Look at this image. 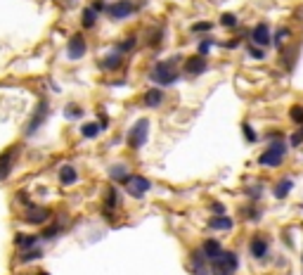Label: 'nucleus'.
I'll return each mask as SVG.
<instances>
[{
	"label": "nucleus",
	"mask_w": 303,
	"mask_h": 275,
	"mask_svg": "<svg viewBox=\"0 0 303 275\" xmlns=\"http://www.w3.org/2000/svg\"><path fill=\"white\" fill-rule=\"evenodd\" d=\"M206 69H208V60L201 55H192L183 62V74H185L187 78H197V76L206 74Z\"/></svg>",
	"instance_id": "nucleus-14"
},
{
	"label": "nucleus",
	"mask_w": 303,
	"mask_h": 275,
	"mask_svg": "<svg viewBox=\"0 0 303 275\" xmlns=\"http://www.w3.org/2000/svg\"><path fill=\"white\" fill-rule=\"evenodd\" d=\"M287 154H289V143L284 138H277V140H268L265 150L261 152L258 157V164L265 166V169H277L287 161Z\"/></svg>",
	"instance_id": "nucleus-2"
},
{
	"label": "nucleus",
	"mask_w": 303,
	"mask_h": 275,
	"mask_svg": "<svg viewBox=\"0 0 303 275\" xmlns=\"http://www.w3.org/2000/svg\"><path fill=\"white\" fill-rule=\"evenodd\" d=\"M249 254L254 256L256 261H263L270 254V240L261 233H254L249 237Z\"/></svg>",
	"instance_id": "nucleus-12"
},
{
	"label": "nucleus",
	"mask_w": 303,
	"mask_h": 275,
	"mask_svg": "<svg viewBox=\"0 0 303 275\" xmlns=\"http://www.w3.org/2000/svg\"><path fill=\"white\" fill-rule=\"evenodd\" d=\"M216 38H211V36H206V38H201L199 41V45H197V55H201V57H208V52L216 48Z\"/></svg>",
	"instance_id": "nucleus-34"
},
{
	"label": "nucleus",
	"mask_w": 303,
	"mask_h": 275,
	"mask_svg": "<svg viewBox=\"0 0 303 275\" xmlns=\"http://www.w3.org/2000/svg\"><path fill=\"white\" fill-rule=\"evenodd\" d=\"M280 52H282V57H280V60H282V67H287V69L294 67V62H296V55H298V45H289V43H287V45H284Z\"/></svg>",
	"instance_id": "nucleus-27"
},
{
	"label": "nucleus",
	"mask_w": 303,
	"mask_h": 275,
	"mask_svg": "<svg viewBox=\"0 0 303 275\" xmlns=\"http://www.w3.org/2000/svg\"><path fill=\"white\" fill-rule=\"evenodd\" d=\"M190 270H192L194 275H211V263H208V259L204 256L201 247L190 252Z\"/></svg>",
	"instance_id": "nucleus-15"
},
{
	"label": "nucleus",
	"mask_w": 303,
	"mask_h": 275,
	"mask_svg": "<svg viewBox=\"0 0 303 275\" xmlns=\"http://www.w3.org/2000/svg\"><path fill=\"white\" fill-rule=\"evenodd\" d=\"M140 10L138 3H133V0H116V3H109L107 5V17H109L111 21H124L128 19V17H133V14Z\"/></svg>",
	"instance_id": "nucleus-9"
},
{
	"label": "nucleus",
	"mask_w": 303,
	"mask_h": 275,
	"mask_svg": "<svg viewBox=\"0 0 303 275\" xmlns=\"http://www.w3.org/2000/svg\"><path fill=\"white\" fill-rule=\"evenodd\" d=\"M301 261H303V254H301Z\"/></svg>",
	"instance_id": "nucleus-47"
},
{
	"label": "nucleus",
	"mask_w": 303,
	"mask_h": 275,
	"mask_svg": "<svg viewBox=\"0 0 303 275\" xmlns=\"http://www.w3.org/2000/svg\"><path fill=\"white\" fill-rule=\"evenodd\" d=\"M90 7H93L97 14L107 12V3H104V0H93V3H90Z\"/></svg>",
	"instance_id": "nucleus-43"
},
{
	"label": "nucleus",
	"mask_w": 303,
	"mask_h": 275,
	"mask_svg": "<svg viewBox=\"0 0 303 275\" xmlns=\"http://www.w3.org/2000/svg\"><path fill=\"white\" fill-rule=\"evenodd\" d=\"M208 211L214 213V216H221V213H225V204H221V202H211V204H208Z\"/></svg>",
	"instance_id": "nucleus-42"
},
{
	"label": "nucleus",
	"mask_w": 303,
	"mask_h": 275,
	"mask_svg": "<svg viewBox=\"0 0 303 275\" xmlns=\"http://www.w3.org/2000/svg\"><path fill=\"white\" fill-rule=\"evenodd\" d=\"M208 228L211 230H223V233H230L234 228V221L227 216V213H221V216H211L208 218Z\"/></svg>",
	"instance_id": "nucleus-23"
},
{
	"label": "nucleus",
	"mask_w": 303,
	"mask_h": 275,
	"mask_svg": "<svg viewBox=\"0 0 303 275\" xmlns=\"http://www.w3.org/2000/svg\"><path fill=\"white\" fill-rule=\"evenodd\" d=\"M289 119L296 126H303V104H294V107H291V109H289Z\"/></svg>",
	"instance_id": "nucleus-38"
},
{
	"label": "nucleus",
	"mask_w": 303,
	"mask_h": 275,
	"mask_svg": "<svg viewBox=\"0 0 303 275\" xmlns=\"http://www.w3.org/2000/svg\"><path fill=\"white\" fill-rule=\"evenodd\" d=\"M223 249H225V247H223L218 240H214V237H206V240L201 242V252H204V256L208 259V263L216 261V259L223 254Z\"/></svg>",
	"instance_id": "nucleus-20"
},
{
	"label": "nucleus",
	"mask_w": 303,
	"mask_h": 275,
	"mask_svg": "<svg viewBox=\"0 0 303 275\" xmlns=\"http://www.w3.org/2000/svg\"><path fill=\"white\" fill-rule=\"evenodd\" d=\"M109 178L114 180V183H121V185H124V180L128 178V176H131V171H128V166L126 164H114V166H109Z\"/></svg>",
	"instance_id": "nucleus-28"
},
{
	"label": "nucleus",
	"mask_w": 303,
	"mask_h": 275,
	"mask_svg": "<svg viewBox=\"0 0 303 275\" xmlns=\"http://www.w3.org/2000/svg\"><path fill=\"white\" fill-rule=\"evenodd\" d=\"M41 235L38 233H17L14 235V249L17 252H26V249H34L41 244Z\"/></svg>",
	"instance_id": "nucleus-16"
},
{
	"label": "nucleus",
	"mask_w": 303,
	"mask_h": 275,
	"mask_svg": "<svg viewBox=\"0 0 303 275\" xmlns=\"http://www.w3.org/2000/svg\"><path fill=\"white\" fill-rule=\"evenodd\" d=\"M289 38H291V29L280 26L275 34H272V45H275L277 50H282L284 45H287V41H289Z\"/></svg>",
	"instance_id": "nucleus-30"
},
{
	"label": "nucleus",
	"mask_w": 303,
	"mask_h": 275,
	"mask_svg": "<svg viewBox=\"0 0 303 275\" xmlns=\"http://www.w3.org/2000/svg\"><path fill=\"white\" fill-rule=\"evenodd\" d=\"M237 24H239V19H237V14H232V12H225L221 17V26H225V29H237Z\"/></svg>",
	"instance_id": "nucleus-39"
},
{
	"label": "nucleus",
	"mask_w": 303,
	"mask_h": 275,
	"mask_svg": "<svg viewBox=\"0 0 303 275\" xmlns=\"http://www.w3.org/2000/svg\"><path fill=\"white\" fill-rule=\"evenodd\" d=\"M19 157H21V145L19 143L10 145V147H5V150L0 152V183L12 176L14 166H17V161H19Z\"/></svg>",
	"instance_id": "nucleus-6"
},
{
	"label": "nucleus",
	"mask_w": 303,
	"mask_h": 275,
	"mask_svg": "<svg viewBox=\"0 0 303 275\" xmlns=\"http://www.w3.org/2000/svg\"><path fill=\"white\" fill-rule=\"evenodd\" d=\"M291 190H294V180L291 178H280L275 183V187H272V195H275L277 200H287L291 195Z\"/></svg>",
	"instance_id": "nucleus-24"
},
{
	"label": "nucleus",
	"mask_w": 303,
	"mask_h": 275,
	"mask_svg": "<svg viewBox=\"0 0 303 275\" xmlns=\"http://www.w3.org/2000/svg\"><path fill=\"white\" fill-rule=\"evenodd\" d=\"M241 133H244V138H247V143H258V133H256V128L249 124V121L241 124Z\"/></svg>",
	"instance_id": "nucleus-37"
},
{
	"label": "nucleus",
	"mask_w": 303,
	"mask_h": 275,
	"mask_svg": "<svg viewBox=\"0 0 303 275\" xmlns=\"http://www.w3.org/2000/svg\"><path fill=\"white\" fill-rule=\"evenodd\" d=\"M241 218L249 221V223H258L263 218V211H261V206H258V202H251L249 206H244L241 209Z\"/></svg>",
	"instance_id": "nucleus-26"
},
{
	"label": "nucleus",
	"mask_w": 303,
	"mask_h": 275,
	"mask_svg": "<svg viewBox=\"0 0 303 275\" xmlns=\"http://www.w3.org/2000/svg\"><path fill=\"white\" fill-rule=\"evenodd\" d=\"M247 52L254 57V60H265V50L258 48V45H254V43H249L247 45Z\"/></svg>",
	"instance_id": "nucleus-40"
},
{
	"label": "nucleus",
	"mask_w": 303,
	"mask_h": 275,
	"mask_svg": "<svg viewBox=\"0 0 303 275\" xmlns=\"http://www.w3.org/2000/svg\"><path fill=\"white\" fill-rule=\"evenodd\" d=\"M43 256H45V252H43V247L38 244V247H34V249H26V252H17V263L26 266V263L41 261Z\"/></svg>",
	"instance_id": "nucleus-22"
},
{
	"label": "nucleus",
	"mask_w": 303,
	"mask_h": 275,
	"mask_svg": "<svg viewBox=\"0 0 303 275\" xmlns=\"http://www.w3.org/2000/svg\"><path fill=\"white\" fill-rule=\"evenodd\" d=\"M147 138H149V119H138L135 124L128 128V135H126V143L131 150H140V147H145Z\"/></svg>",
	"instance_id": "nucleus-7"
},
{
	"label": "nucleus",
	"mask_w": 303,
	"mask_h": 275,
	"mask_svg": "<svg viewBox=\"0 0 303 275\" xmlns=\"http://www.w3.org/2000/svg\"><path fill=\"white\" fill-rule=\"evenodd\" d=\"M124 187H126V193L131 195V197L142 200V197H145V195L152 190V180L145 178L142 173H131V176L124 180Z\"/></svg>",
	"instance_id": "nucleus-10"
},
{
	"label": "nucleus",
	"mask_w": 303,
	"mask_h": 275,
	"mask_svg": "<svg viewBox=\"0 0 303 275\" xmlns=\"http://www.w3.org/2000/svg\"><path fill=\"white\" fill-rule=\"evenodd\" d=\"M67 230V226H64V218H59V221H50L48 226H43V230H41V240L43 242H52V240H57L59 235Z\"/></svg>",
	"instance_id": "nucleus-19"
},
{
	"label": "nucleus",
	"mask_w": 303,
	"mask_h": 275,
	"mask_svg": "<svg viewBox=\"0 0 303 275\" xmlns=\"http://www.w3.org/2000/svg\"><path fill=\"white\" fill-rule=\"evenodd\" d=\"M14 202L24 209V206H28V204H34V200H31V193L28 190H17L14 193Z\"/></svg>",
	"instance_id": "nucleus-35"
},
{
	"label": "nucleus",
	"mask_w": 303,
	"mask_h": 275,
	"mask_svg": "<svg viewBox=\"0 0 303 275\" xmlns=\"http://www.w3.org/2000/svg\"><path fill=\"white\" fill-rule=\"evenodd\" d=\"M100 133H102V128H100L97 121H85V124L81 126V135L85 138V140H95Z\"/></svg>",
	"instance_id": "nucleus-32"
},
{
	"label": "nucleus",
	"mask_w": 303,
	"mask_h": 275,
	"mask_svg": "<svg viewBox=\"0 0 303 275\" xmlns=\"http://www.w3.org/2000/svg\"><path fill=\"white\" fill-rule=\"evenodd\" d=\"M97 19H100V14L93 10V7H83V12H81V26L85 29V31H90V29H95L97 26Z\"/></svg>",
	"instance_id": "nucleus-25"
},
{
	"label": "nucleus",
	"mask_w": 303,
	"mask_h": 275,
	"mask_svg": "<svg viewBox=\"0 0 303 275\" xmlns=\"http://www.w3.org/2000/svg\"><path fill=\"white\" fill-rule=\"evenodd\" d=\"M239 268V256L232 249H223V254L211 261V275H234Z\"/></svg>",
	"instance_id": "nucleus-5"
},
{
	"label": "nucleus",
	"mask_w": 303,
	"mask_h": 275,
	"mask_svg": "<svg viewBox=\"0 0 303 275\" xmlns=\"http://www.w3.org/2000/svg\"><path fill=\"white\" fill-rule=\"evenodd\" d=\"M214 31V24L211 21H197L190 26V34H211Z\"/></svg>",
	"instance_id": "nucleus-36"
},
{
	"label": "nucleus",
	"mask_w": 303,
	"mask_h": 275,
	"mask_svg": "<svg viewBox=\"0 0 303 275\" xmlns=\"http://www.w3.org/2000/svg\"><path fill=\"white\" fill-rule=\"evenodd\" d=\"M121 67H124V55L116 52V50L107 52V55L97 62V69H100V71H118Z\"/></svg>",
	"instance_id": "nucleus-18"
},
{
	"label": "nucleus",
	"mask_w": 303,
	"mask_h": 275,
	"mask_svg": "<svg viewBox=\"0 0 303 275\" xmlns=\"http://www.w3.org/2000/svg\"><path fill=\"white\" fill-rule=\"evenodd\" d=\"M57 180H59V185H64V187L76 185V183L81 180L78 169H76L74 164H62L59 166V171H57Z\"/></svg>",
	"instance_id": "nucleus-17"
},
{
	"label": "nucleus",
	"mask_w": 303,
	"mask_h": 275,
	"mask_svg": "<svg viewBox=\"0 0 303 275\" xmlns=\"http://www.w3.org/2000/svg\"><path fill=\"white\" fill-rule=\"evenodd\" d=\"M36 275H50V273H45V270H38V273H36Z\"/></svg>",
	"instance_id": "nucleus-46"
},
{
	"label": "nucleus",
	"mask_w": 303,
	"mask_h": 275,
	"mask_svg": "<svg viewBox=\"0 0 303 275\" xmlns=\"http://www.w3.org/2000/svg\"><path fill=\"white\" fill-rule=\"evenodd\" d=\"M263 193H265L263 183H254V185H247V187H244V195H247V200H251V202H261Z\"/></svg>",
	"instance_id": "nucleus-33"
},
{
	"label": "nucleus",
	"mask_w": 303,
	"mask_h": 275,
	"mask_svg": "<svg viewBox=\"0 0 303 275\" xmlns=\"http://www.w3.org/2000/svg\"><path fill=\"white\" fill-rule=\"evenodd\" d=\"M88 55V41H85V36L83 34H74L67 41V57H69L71 62H78L83 57Z\"/></svg>",
	"instance_id": "nucleus-11"
},
{
	"label": "nucleus",
	"mask_w": 303,
	"mask_h": 275,
	"mask_svg": "<svg viewBox=\"0 0 303 275\" xmlns=\"http://www.w3.org/2000/svg\"><path fill=\"white\" fill-rule=\"evenodd\" d=\"M218 45H223V48H230V50H234V48H239V41H237V38H230V41H225V43H218Z\"/></svg>",
	"instance_id": "nucleus-44"
},
{
	"label": "nucleus",
	"mask_w": 303,
	"mask_h": 275,
	"mask_svg": "<svg viewBox=\"0 0 303 275\" xmlns=\"http://www.w3.org/2000/svg\"><path fill=\"white\" fill-rule=\"evenodd\" d=\"M180 62L183 57L180 55H173V57H166V60H159V62L152 64L149 69V81L159 88H168V86H175L180 81Z\"/></svg>",
	"instance_id": "nucleus-1"
},
{
	"label": "nucleus",
	"mask_w": 303,
	"mask_h": 275,
	"mask_svg": "<svg viewBox=\"0 0 303 275\" xmlns=\"http://www.w3.org/2000/svg\"><path fill=\"white\" fill-rule=\"evenodd\" d=\"M48 119H50V100H48V97H41L38 104L34 107V112H31V117H28V121H26V126H24L21 135H24V138H34L36 133L43 128V126L48 124Z\"/></svg>",
	"instance_id": "nucleus-3"
},
{
	"label": "nucleus",
	"mask_w": 303,
	"mask_h": 275,
	"mask_svg": "<svg viewBox=\"0 0 303 275\" xmlns=\"http://www.w3.org/2000/svg\"><path fill=\"white\" fill-rule=\"evenodd\" d=\"M83 107L76 102H67V107H64V119L67 121H78V119H83Z\"/></svg>",
	"instance_id": "nucleus-31"
},
{
	"label": "nucleus",
	"mask_w": 303,
	"mask_h": 275,
	"mask_svg": "<svg viewBox=\"0 0 303 275\" xmlns=\"http://www.w3.org/2000/svg\"><path fill=\"white\" fill-rule=\"evenodd\" d=\"M164 100H166V93H164V88H149L145 93V95H142V104H145V107H161V104H164Z\"/></svg>",
	"instance_id": "nucleus-21"
},
{
	"label": "nucleus",
	"mask_w": 303,
	"mask_h": 275,
	"mask_svg": "<svg viewBox=\"0 0 303 275\" xmlns=\"http://www.w3.org/2000/svg\"><path fill=\"white\" fill-rule=\"evenodd\" d=\"M135 48H138V36H126L124 41H118L116 45H114V50L121 52V55H128V52H133Z\"/></svg>",
	"instance_id": "nucleus-29"
},
{
	"label": "nucleus",
	"mask_w": 303,
	"mask_h": 275,
	"mask_svg": "<svg viewBox=\"0 0 303 275\" xmlns=\"http://www.w3.org/2000/svg\"><path fill=\"white\" fill-rule=\"evenodd\" d=\"M289 145H291V147H301V145H303V126H301V128H298L296 133H294V135H291Z\"/></svg>",
	"instance_id": "nucleus-41"
},
{
	"label": "nucleus",
	"mask_w": 303,
	"mask_h": 275,
	"mask_svg": "<svg viewBox=\"0 0 303 275\" xmlns=\"http://www.w3.org/2000/svg\"><path fill=\"white\" fill-rule=\"evenodd\" d=\"M97 124H100V128H109V117H107V114H100V121H97Z\"/></svg>",
	"instance_id": "nucleus-45"
},
{
	"label": "nucleus",
	"mask_w": 303,
	"mask_h": 275,
	"mask_svg": "<svg viewBox=\"0 0 303 275\" xmlns=\"http://www.w3.org/2000/svg\"><path fill=\"white\" fill-rule=\"evenodd\" d=\"M55 218V211L50 209V206H43V204H28L24 206V211H21V221L26 223V226H36V228H43L48 226L50 221Z\"/></svg>",
	"instance_id": "nucleus-4"
},
{
	"label": "nucleus",
	"mask_w": 303,
	"mask_h": 275,
	"mask_svg": "<svg viewBox=\"0 0 303 275\" xmlns=\"http://www.w3.org/2000/svg\"><path fill=\"white\" fill-rule=\"evenodd\" d=\"M118 206H121V190L116 185H107L102 195V216L107 221H114Z\"/></svg>",
	"instance_id": "nucleus-8"
},
{
	"label": "nucleus",
	"mask_w": 303,
	"mask_h": 275,
	"mask_svg": "<svg viewBox=\"0 0 303 275\" xmlns=\"http://www.w3.org/2000/svg\"><path fill=\"white\" fill-rule=\"evenodd\" d=\"M249 38H251L254 45H258V48H263V50L268 48V45H272V31H270V24L268 21H258V24L251 29Z\"/></svg>",
	"instance_id": "nucleus-13"
}]
</instances>
